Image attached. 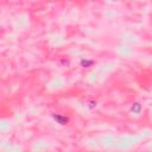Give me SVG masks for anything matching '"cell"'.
<instances>
[{
  "label": "cell",
  "instance_id": "cell-1",
  "mask_svg": "<svg viewBox=\"0 0 152 152\" xmlns=\"http://www.w3.org/2000/svg\"><path fill=\"white\" fill-rule=\"evenodd\" d=\"M54 118H55V120H56L58 124H61V125H65V124L68 122V118H67V117H63V115H61V114H54Z\"/></svg>",
  "mask_w": 152,
  "mask_h": 152
},
{
  "label": "cell",
  "instance_id": "cell-3",
  "mask_svg": "<svg viewBox=\"0 0 152 152\" xmlns=\"http://www.w3.org/2000/svg\"><path fill=\"white\" fill-rule=\"evenodd\" d=\"M81 64L86 68V67H88V65H92V64H93V61H86V59H83V61L81 62Z\"/></svg>",
  "mask_w": 152,
  "mask_h": 152
},
{
  "label": "cell",
  "instance_id": "cell-2",
  "mask_svg": "<svg viewBox=\"0 0 152 152\" xmlns=\"http://www.w3.org/2000/svg\"><path fill=\"white\" fill-rule=\"evenodd\" d=\"M132 111L135 112V113H139V112H140V105H139V104H134V105L132 106Z\"/></svg>",
  "mask_w": 152,
  "mask_h": 152
}]
</instances>
